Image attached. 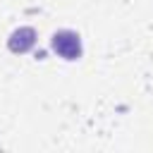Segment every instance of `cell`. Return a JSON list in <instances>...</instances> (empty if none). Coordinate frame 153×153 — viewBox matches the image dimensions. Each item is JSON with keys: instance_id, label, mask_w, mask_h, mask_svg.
<instances>
[{"instance_id": "obj_1", "label": "cell", "mask_w": 153, "mask_h": 153, "mask_svg": "<svg viewBox=\"0 0 153 153\" xmlns=\"http://www.w3.org/2000/svg\"><path fill=\"white\" fill-rule=\"evenodd\" d=\"M53 50L65 60H79L81 57V38L76 31H57L53 33Z\"/></svg>"}, {"instance_id": "obj_2", "label": "cell", "mask_w": 153, "mask_h": 153, "mask_svg": "<svg viewBox=\"0 0 153 153\" xmlns=\"http://www.w3.org/2000/svg\"><path fill=\"white\" fill-rule=\"evenodd\" d=\"M33 43H36V31H33L31 26L17 29V31L10 36V41H7V45H10L12 53H26V50L33 48Z\"/></svg>"}]
</instances>
